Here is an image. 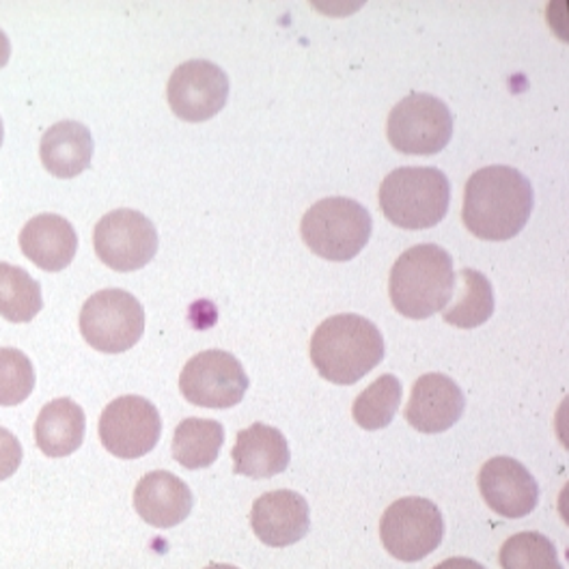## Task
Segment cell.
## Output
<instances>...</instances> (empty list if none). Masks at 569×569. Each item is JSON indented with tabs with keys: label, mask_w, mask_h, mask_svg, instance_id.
Segmentation results:
<instances>
[{
	"label": "cell",
	"mask_w": 569,
	"mask_h": 569,
	"mask_svg": "<svg viewBox=\"0 0 569 569\" xmlns=\"http://www.w3.org/2000/svg\"><path fill=\"white\" fill-rule=\"evenodd\" d=\"M533 203V186L518 169L486 167L466 181L463 224L479 240L505 242L522 233Z\"/></svg>",
	"instance_id": "1"
},
{
	"label": "cell",
	"mask_w": 569,
	"mask_h": 569,
	"mask_svg": "<svg viewBox=\"0 0 569 569\" xmlns=\"http://www.w3.org/2000/svg\"><path fill=\"white\" fill-rule=\"evenodd\" d=\"M385 358L380 328L362 316L341 313L321 321L311 339V362L323 380L350 387Z\"/></svg>",
	"instance_id": "2"
},
{
	"label": "cell",
	"mask_w": 569,
	"mask_h": 569,
	"mask_svg": "<svg viewBox=\"0 0 569 569\" xmlns=\"http://www.w3.org/2000/svg\"><path fill=\"white\" fill-rule=\"evenodd\" d=\"M453 259L442 247H412L392 266L389 279L392 307L408 320H427L440 313L453 298Z\"/></svg>",
	"instance_id": "3"
},
{
	"label": "cell",
	"mask_w": 569,
	"mask_h": 569,
	"mask_svg": "<svg viewBox=\"0 0 569 569\" xmlns=\"http://www.w3.org/2000/svg\"><path fill=\"white\" fill-rule=\"evenodd\" d=\"M378 199L391 224L421 231L436 227L449 212L451 183L436 167H403L385 178Z\"/></svg>",
	"instance_id": "4"
},
{
	"label": "cell",
	"mask_w": 569,
	"mask_h": 569,
	"mask_svg": "<svg viewBox=\"0 0 569 569\" xmlns=\"http://www.w3.org/2000/svg\"><path fill=\"white\" fill-rule=\"evenodd\" d=\"M371 213L358 201L328 197L302 216L300 236L321 259L350 261L371 240Z\"/></svg>",
	"instance_id": "5"
},
{
	"label": "cell",
	"mask_w": 569,
	"mask_h": 569,
	"mask_svg": "<svg viewBox=\"0 0 569 569\" xmlns=\"http://www.w3.org/2000/svg\"><path fill=\"white\" fill-rule=\"evenodd\" d=\"M84 341L104 355H121L134 348L144 332L142 305L123 289L93 293L80 311Z\"/></svg>",
	"instance_id": "6"
},
{
	"label": "cell",
	"mask_w": 569,
	"mask_h": 569,
	"mask_svg": "<svg viewBox=\"0 0 569 569\" xmlns=\"http://www.w3.org/2000/svg\"><path fill=\"white\" fill-rule=\"evenodd\" d=\"M445 520L436 502L421 497L395 500L380 522V537L387 552L397 561H423L440 546Z\"/></svg>",
	"instance_id": "7"
},
{
	"label": "cell",
	"mask_w": 569,
	"mask_h": 569,
	"mask_svg": "<svg viewBox=\"0 0 569 569\" xmlns=\"http://www.w3.org/2000/svg\"><path fill=\"white\" fill-rule=\"evenodd\" d=\"M387 137L406 156H436L451 142L453 114L429 93H410L392 108Z\"/></svg>",
	"instance_id": "8"
},
{
	"label": "cell",
	"mask_w": 569,
	"mask_h": 569,
	"mask_svg": "<svg viewBox=\"0 0 569 569\" xmlns=\"http://www.w3.org/2000/svg\"><path fill=\"white\" fill-rule=\"evenodd\" d=\"M179 389L186 401L199 408L227 410L244 399L249 376L236 356L224 350H208L186 362Z\"/></svg>",
	"instance_id": "9"
},
{
	"label": "cell",
	"mask_w": 569,
	"mask_h": 569,
	"mask_svg": "<svg viewBox=\"0 0 569 569\" xmlns=\"http://www.w3.org/2000/svg\"><path fill=\"white\" fill-rule=\"evenodd\" d=\"M162 433L158 408L139 395L110 401L100 417V440L108 453L121 460H139L151 453Z\"/></svg>",
	"instance_id": "10"
},
{
	"label": "cell",
	"mask_w": 569,
	"mask_h": 569,
	"mask_svg": "<svg viewBox=\"0 0 569 569\" xmlns=\"http://www.w3.org/2000/svg\"><path fill=\"white\" fill-rule=\"evenodd\" d=\"M93 247L108 268L117 272H134L156 257L158 231L144 213L114 210L96 224Z\"/></svg>",
	"instance_id": "11"
},
{
	"label": "cell",
	"mask_w": 569,
	"mask_h": 569,
	"mask_svg": "<svg viewBox=\"0 0 569 569\" xmlns=\"http://www.w3.org/2000/svg\"><path fill=\"white\" fill-rule=\"evenodd\" d=\"M167 98L169 107L181 121H208L227 104L229 76L210 61H186L173 71L167 87Z\"/></svg>",
	"instance_id": "12"
},
{
	"label": "cell",
	"mask_w": 569,
	"mask_h": 569,
	"mask_svg": "<svg viewBox=\"0 0 569 569\" xmlns=\"http://www.w3.org/2000/svg\"><path fill=\"white\" fill-rule=\"evenodd\" d=\"M479 490L488 507L509 520L527 518L539 502V486L527 466L498 456L483 463L479 472Z\"/></svg>",
	"instance_id": "13"
},
{
	"label": "cell",
	"mask_w": 569,
	"mask_h": 569,
	"mask_svg": "<svg viewBox=\"0 0 569 569\" xmlns=\"http://www.w3.org/2000/svg\"><path fill=\"white\" fill-rule=\"evenodd\" d=\"M250 527L259 541L270 548L298 543L311 529V509L302 495L274 490L252 502Z\"/></svg>",
	"instance_id": "14"
},
{
	"label": "cell",
	"mask_w": 569,
	"mask_h": 569,
	"mask_svg": "<svg viewBox=\"0 0 569 569\" xmlns=\"http://www.w3.org/2000/svg\"><path fill=\"white\" fill-rule=\"evenodd\" d=\"M466 397L462 389L445 373L421 376L406 408V421L421 433H440L462 419Z\"/></svg>",
	"instance_id": "15"
},
{
	"label": "cell",
	"mask_w": 569,
	"mask_h": 569,
	"mask_svg": "<svg viewBox=\"0 0 569 569\" xmlns=\"http://www.w3.org/2000/svg\"><path fill=\"white\" fill-rule=\"evenodd\" d=\"M190 488L169 470L144 475L134 490V509L149 527L173 529L192 511Z\"/></svg>",
	"instance_id": "16"
},
{
	"label": "cell",
	"mask_w": 569,
	"mask_h": 569,
	"mask_svg": "<svg viewBox=\"0 0 569 569\" xmlns=\"http://www.w3.org/2000/svg\"><path fill=\"white\" fill-rule=\"evenodd\" d=\"M20 249L46 272H61L78 250V236L70 220L59 213H39L20 231Z\"/></svg>",
	"instance_id": "17"
},
{
	"label": "cell",
	"mask_w": 569,
	"mask_h": 569,
	"mask_svg": "<svg viewBox=\"0 0 569 569\" xmlns=\"http://www.w3.org/2000/svg\"><path fill=\"white\" fill-rule=\"evenodd\" d=\"M231 458L236 475H244L250 479H268L287 470L291 453L281 429L254 423L238 431Z\"/></svg>",
	"instance_id": "18"
},
{
	"label": "cell",
	"mask_w": 569,
	"mask_h": 569,
	"mask_svg": "<svg viewBox=\"0 0 569 569\" xmlns=\"http://www.w3.org/2000/svg\"><path fill=\"white\" fill-rule=\"evenodd\" d=\"M39 156L46 171L54 178H78L91 164L93 137L78 121H59L43 132Z\"/></svg>",
	"instance_id": "19"
},
{
	"label": "cell",
	"mask_w": 569,
	"mask_h": 569,
	"mask_svg": "<svg viewBox=\"0 0 569 569\" xmlns=\"http://www.w3.org/2000/svg\"><path fill=\"white\" fill-rule=\"evenodd\" d=\"M87 431L84 410L70 397L46 403L36 421V442L48 458H68L80 449Z\"/></svg>",
	"instance_id": "20"
},
{
	"label": "cell",
	"mask_w": 569,
	"mask_h": 569,
	"mask_svg": "<svg viewBox=\"0 0 569 569\" xmlns=\"http://www.w3.org/2000/svg\"><path fill=\"white\" fill-rule=\"evenodd\" d=\"M458 296L453 305L442 309V320L456 328L470 330L492 318L495 313V289L486 274L472 268H463L456 277Z\"/></svg>",
	"instance_id": "21"
},
{
	"label": "cell",
	"mask_w": 569,
	"mask_h": 569,
	"mask_svg": "<svg viewBox=\"0 0 569 569\" xmlns=\"http://www.w3.org/2000/svg\"><path fill=\"white\" fill-rule=\"evenodd\" d=\"M224 427L212 419H186L173 433V458L188 470L210 468L222 449Z\"/></svg>",
	"instance_id": "22"
},
{
	"label": "cell",
	"mask_w": 569,
	"mask_h": 569,
	"mask_svg": "<svg viewBox=\"0 0 569 569\" xmlns=\"http://www.w3.org/2000/svg\"><path fill=\"white\" fill-rule=\"evenodd\" d=\"M41 284L20 266L0 263V316L11 323H27L41 311Z\"/></svg>",
	"instance_id": "23"
},
{
	"label": "cell",
	"mask_w": 569,
	"mask_h": 569,
	"mask_svg": "<svg viewBox=\"0 0 569 569\" xmlns=\"http://www.w3.org/2000/svg\"><path fill=\"white\" fill-rule=\"evenodd\" d=\"M401 403V382L392 376H380L371 387L356 397L352 406L355 421L367 431H378L392 423Z\"/></svg>",
	"instance_id": "24"
},
{
	"label": "cell",
	"mask_w": 569,
	"mask_h": 569,
	"mask_svg": "<svg viewBox=\"0 0 569 569\" xmlns=\"http://www.w3.org/2000/svg\"><path fill=\"white\" fill-rule=\"evenodd\" d=\"M502 569H563L555 543L537 531L511 535L498 555Z\"/></svg>",
	"instance_id": "25"
},
{
	"label": "cell",
	"mask_w": 569,
	"mask_h": 569,
	"mask_svg": "<svg viewBox=\"0 0 569 569\" xmlns=\"http://www.w3.org/2000/svg\"><path fill=\"white\" fill-rule=\"evenodd\" d=\"M36 389L31 358L16 348H0V406H20Z\"/></svg>",
	"instance_id": "26"
},
{
	"label": "cell",
	"mask_w": 569,
	"mask_h": 569,
	"mask_svg": "<svg viewBox=\"0 0 569 569\" xmlns=\"http://www.w3.org/2000/svg\"><path fill=\"white\" fill-rule=\"evenodd\" d=\"M22 463V445L4 427H0V481L13 477Z\"/></svg>",
	"instance_id": "27"
},
{
	"label": "cell",
	"mask_w": 569,
	"mask_h": 569,
	"mask_svg": "<svg viewBox=\"0 0 569 569\" xmlns=\"http://www.w3.org/2000/svg\"><path fill=\"white\" fill-rule=\"evenodd\" d=\"M433 569H486L481 563H477L475 559H466V557H453L447 559L442 563H438Z\"/></svg>",
	"instance_id": "28"
},
{
	"label": "cell",
	"mask_w": 569,
	"mask_h": 569,
	"mask_svg": "<svg viewBox=\"0 0 569 569\" xmlns=\"http://www.w3.org/2000/svg\"><path fill=\"white\" fill-rule=\"evenodd\" d=\"M9 57H11V43H9V37L4 36L0 31V68H4L9 63Z\"/></svg>",
	"instance_id": "29"
},
{
	"label": "cell",
	"mask_w": 569,
	"mask_h": 569,
	"mask_svg": "<svg viewBox=\"0 0 569 569\" xmlns=\"http://www.w3.org/2000/svg\"><path fill=\"white\" fill-rule=\"evenodd\" d=\"M206 569H240L233 568V566H227V563H212V566H208Z\"/></svg>",
	"instance_id": "30"
},
{
	"label": "cell",
	"mask_w": 569,
	"mask_h": 569,
	"mask_svg": "<svg viewBox=\"0 0 569 569\" xmlns=\"http://www.w3.org/2000/svg\"><path fill=\"white\" fill-rule=\"evenodd\" d=\"M2 137H4V130H2V119H0V147H2Z\"/></svg>",
	"instance_id": "31"
}]
</instances>
